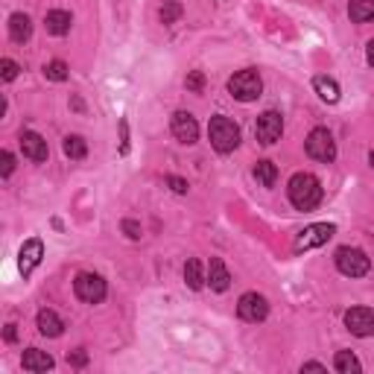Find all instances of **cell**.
Listing matches in <instances>:
<instances>
[{
    "instance_id": "5b68a950",
    "label": "cell",
    "mask_w": 374,
    "mask_h": 374,
    "mask_svg": "<svg viewBox=\"0 0 374 374\" xmlns=\"http://www.w3.org/2000/svg\"><path fill=\"white\" fill-rule=\"evenodd\" d=\"M304 146H307V155H310L313 161H322V164H331V161L336 158V141H333V135L328 132V129H322V126L307 135Z\"/></svg>"
},
{
    "instance_id": "83f0119b",
    "label": "cell",
    "mask_w": 374,
    "mask_h": 374,
    "mask_svg": "<svg viewBox=\"0 0 374 374\" xmlns=\"http://www.w3.org/2000/svg\"><path fill=\"white\" fill-rule=\"evenodd\" d=\"M185 85H187V91H196V94H199V91L205 88V73H202V71H193V73L187 76Z\"/></svg>"
},
{
    "instance_id": "4316f807",
    "label": "cell",
    "mask_w": 374,
    "mask_h": 374,
    "mask_svg": "<svg viewBox=\"0 0 374 374\" xmlns=\"http://www.w3.org/2000/svg\"><path fill=\"white\" fill-rule=\"evenodd\" d=\"M18 62H12V59H3L0 62V79H3V82H12L15 76H18Z\"/></svg>"
},
{
    "instance_id": "30bf717a",
    "label": "cell",
    "mask_w": 374,
    "mask_h": 374,
    "mask_svg": "<svg viewBox=\"0 0 374 374\" xmlns=\"http://www.w3.org/2000/svg\"><path fill=\"white\" fill-rule=\"evenodd\" d=\"M170 129H173L175 141H182V143H196V138H199V123L190 111H175L170 120Z\"/></svg>"
},
{
    "instance_id": "7a4b0ae2",
    "label": "cell",
    "mask_w": 374,
    "mask_h": 374,
    "mask_svg": "<svg viewBox=\"0 0 374 374\" xmlns=\"http://www.w3.org/2000/svg\"><path fill=\"white\" fill-rule=\"evenodd\" d=\"M208 138H210V146H214L217 152L229 155L240 146V126L234 120H229V117L217 115V117H210V123H208Z\"/></svg>"
},
{
    "instance_id": "2e32d148",
    "label": "cell",
    "mask_w": 374,
    "mask_h": 374,
    "mask_svg": "<svg viewBox=\"0 0 374 374\" xmlns=\"http://www.w3.org/2000/svg\"><path fill=\"white\" fill-rule=\"evenodd\" d=\"M29 36H32V21L27 18L24 12H15L9 18V38L24 44V41H29Z\"/></svg>"
},
{
    "instance_id": "484cf974",
    "label": "cell",
    "mask_w": 374,
    "mask_h": 374,
    "mask_svg": "<svg viewBox=\"0 0 374 374\" xmlns=\"http://www.w3.org/2000/svg\"><path fill=\"white\" fill-rule=\"evenodd\" d=\"M182 18V3H175V0H167L164 6H161V21L164 24H175Z\"/></svg>"
},
{
    "instance_id": "d590c367",
    "label": "cell",
    "mask_w": 374,
    "mask_h": 374,
    "mask_svg": "<svg viewBox=\"0 0 374 374\" xmlns=\"http://www.w3.org/2000/svg\"><path fill=\"white\" fill-rule=\"evenodd\" d=\"M368 161H371V164H374V150H371V155H368Z\"/></svg>"
},
{
    "instance_id": "836d02e7",
    "label": "cell",
    "mask_w": 374,
    "mask_h": 374,
    "mask_svg": "<svg viewBox=\"0 0 374 374\" xmlns=\"http://www.w3.org/2000/svg\"><path fill=\"white\" fill-rule=\"evenodd\" d=\"M301 371H324V366L322 363H304Z\"/></svg>"
},
{
    "instance_id": "d6986e66",
    "label": "cell",
    "mask_w": 374,
    "mask_h": 374,
    "mask_svg": "<svg viewBox=\"0 0 374 374\" xmlns=\"http://www.w3.org/2000/svg\"><path fill=\"white\" fill-rule=\"evenodd\" d=\"M205 272H202V260L199 257H190L187 264H185V284L190 289H202L205 287Z\"/></svg>"
},
{
    "instance_id": "8992f818",
    "label": "cell",
    "mask_w": 374,
    "mask_h": 374,
    "mask_svg": "<svg viewBox=\"0 0 374 374\" xmlns=\"http://www.w3.org/2000/svg\"><path fill=\"white\" fill-rule=\"evenodd\" d=\"M73 292H76L79 301L100 304L106 299V281L100 278V275H94V272H79L76 281H73Z\"/></svg>"
},
{
    "instance_id": "d4e9b609",
    "label": "cell",
    "mask_w": 374,
    "mask_h": 374,
    "mask_svg": "<svg viewBox=\"0 0 374 374\" xmlns=\"http://www.w3.org/2000/svg\"><path fill=\"white\" fill-rule=\"evenodd\" d=\"M44 73H47V79H53V82H64V79H68V64L56 59V62L47 64Z\"/></svg>"
},
{
    "instance_id": "7c38bea8",
    "label": "cell",
    "mask_w": 374,
    "mask_h": 374,
    "mask_svg": "<svg viewBox=\"0 0 374 374\" xmlns=\"http://www.w3.org/2000/svg\"><path fill=\"white\" fill-rule=\"evenodd\" d=\"M41 257H44V243H41L38 237L27 240L24 246H21V254H18V269H21L24 278H27V275L41 264Z\"/></svg>"
},
{
    "instance_id": "277c9868",
    "label": "cell",
    "mask_w": 374,
    "mask_h": 374,
    "mask_svg": "<svg viewBox=\"0 0 374 374\" xmlns=\"http://www.w3.org/2000/svg\"><path fill=\"white\" fill-rule=\"evenodd\" d=\"M336 269L348 275V278H363V275L371 269V260L366 252L360 249H351V246H343V249H336Z\"/></svg>"
},
{
    "instance_id": "4fadbf2b",
    "label": "cell",
    "mask_w": 374,
    "mask_h": 374,
    "mask_svg": "<svg viewBox=\"0 0 374 374\" xmlns=\"http://www.w3.org/2000/svg\"><path fill=\"white\" fill-rule=\"evenodd\" d=\"M21 150L29 161H36V164H41V161H47V155H50V150H47V141L38 135V132H24L21 135Z\"/></svg>"
},
{
    "instance_id": "f1b7e54d",
    "label": "cell",
    "mask_w": 374,
    "mask_h": 374,
    "mask_svg": "<svg viewBox=\"0 0 374 374\" xmlns=\"http://www.w3.org/2000/svg\"><path fill=\"white\" fill-rule=\"evenodd\" d=\"M68 363H71L73 368H85V366H88V351H82V348H79V351H71V354H68Z\"/></svg>"
},
{
    "instance_id": "9c48e42d",
    "label": "cell",
    "mask_w": 374,
    "mask_h": 374,
    "mask_svg": "<svg viewBox=\"0 0 374 374\" xmlns=\"http://www.w3.org/2000/svg\"><path fill=\"white\" fill-rule=\"evenodd\" d=\"M237 313L246 322H264L269 316V301L260 292H243L237 301Z\"/></svg>"
},
{
    "instance_id": "e0dca14e",
    "label": "cell",
    "mask_w": 374,
    "mask_h": 374,
    "mask_svg": "<svg viewBox=\"0 0 374 374\" xmlns=\"http://www.w3.org/2000/svg\"><path fill=\"white\" fill-rule=\"evenodd\" d=\"M38 333H41V336H50V339L62 336V333H64V322L59 319V313L41 310V313H38Z\"/></svg>"
},
{
    "instance_id": "603a6c76",
    "label": "cell",
    "mask_w": 374,
    "mask_h": 374,
    "mask_svg": "<svg viewBox=\"0 0 374 374\" xmlns=\"http://www.w3.org/2000/svg\"><path fill=\"white\" fill-rule=\"evenodd\" d=\"M62 150H64V155H68V158L82 161L88 155V143H85V138H79V135H68V138H64Z\"/></svg>"
},
{
    "instance_id": "d6a6232c",
    "label": "cell",
    "mask_w": 374,
    "mask_h": 374,
    "mask_svg": "<svg viewBox=\"0 0 374 374\" xmlns=\"http://www.w3.org/2000/svg\"><path fill=\"white\" fill-rule=\"evenodd\" d=\"M15 328H18V324H6V331H3L6 343H15V339H18V331H15Z\"/></svg>"
},
{
    "instance_id": "44dd1931",
    "label": "cell",
    "mask_w": 374,
    "mask_h": 374,
    "mask_svg": "<svg viewBox=\"0 0 374 374\" xmlns=\"http://www.w3.org/2000/svg\"><path fill=\"white\" fill-rule=\"evenodd\" d=\"M313 88L319 91V96L324 103H339V85L333 82L331 76H316L313 79Z\"/></svg>"
},
{
    "instance_id": "4dcf8cb0",
    "label": "cell",
    "mask_w": 374,
    "mask_h": 374,
    "mask_svg": "<svg viewBox=\"0 0 374 374\" xmlns=\"http://www.w3.org/2000/svg\"><path fill=\"white\" fill-rule=\"evenodd\" d=\"M167 185H170L175 193H187V190H190V185L185 182V178H178V175H167Z\"/></svg>"
},
{
    "instance_id": "ba28073f",
    "label": "cell",
    "mask_w": 374,
    "mask_h": 374,
    "mask_svg": "<svg viewBox=\"0 0 374 374\" xmlns=\"http://www.w3.org/2000/svg\"><path fill=\"white\" fill-rule=\"evenodd\" d=\"M281 132H284V117L278 115V111H264L254 123V135L264 146H272L281 138Z\"/></svg>"
},
{
    "instance_id": "3957f363",
    "label": "cell",
    "mask_w": 374,
    "mask_h": 374,
    "mask_svg": "<svg viewBox=\"0 0 374 374\" xmlns=\"http://www.w3.org/2000/svg\"><path fill=\"white\" fill-rule=\"evenodd\" d=\"M229 91L234 100L240 103H252L260 96V91H264V82H260V73L246 68V71H237L231 79H229Z\"/></svg>"
},
{
    "instance_id": "e575fe53",
    "label": "cell",
    "mask_w": 374,
    "mask_h": 374,
    "mask_svg": "<svg viewBox=\"0 0 374 374\" xmlns=\"http://www.w3.org/2000/svg\"><path fill=\"white\" fill-rule=\"evenodd\" d=\"M366 56H368V64H371V68H374V38L368 41V50H366Z\"/></svg>"
},
{
    "instance_id": "9a60e30c",
    "label": "cell",
    "mask_w": 374,
    "mask_h": 374,
    "mask_svg": "<svg viewBox=\"0 0 374 374\" xmlns=\"http://www.w3.org/2000/svg\"><path fill=\"white\" fill-rule=\"evenodd\" d=\"M21 366L27 371H50L56 363H53V357L47 354V351H38V348H27L24 357H21Z\"/></svg>"
},
{
    "instance_id": "7402d4cb",
    "label": "cell",
    "mask_w": 374,
    "mask_h": 374,
    "mask_svg": "<svg viewBox=\"0 0 374 374\" xmlns=\"http://www.w3.org/2000/svg\"><path fill=\"white\" fill-rule=\"evenodd\" d=\"M254 178L264 187H275V182H278V167H275L272 161H257L254 164Z\"/></svg>"
},
{
    "instance_id": "cb8c5ba5",
    "label": "cell",
    "mask_w": 374,
    "mask_h": 374,
    "mask_svg": "<svg viewBox=\"0 0 374 374\" xmlns=\"http://www.w3.org/2000/svg\"><path fill=\"white\" fill-rule=\"evenodd\" d=\"M333 368L339 371V374H357V371H363V366H360V360L351 354V351H339L336 354V360H333Z\"/></svg>"
},
{
    "instance_id": "f546056e",
    "label": "cell",
    "mask_w": 374,
    "mask_h": 374,
    "mask_svg": "<svg viewBox=\"0 0 374 374\" xmlns=\"http://www.w3.org/2000/svg\"><path fill=\"white\" fill-rule=\"evenodd\" d=\"M12 170H15V158H12V152H3L0 155V173L12 175Z\"/></svg>"
},
{
    "instance_id": "6da1fadb",
    "label": "cell",
    "mask_w": 374,
    "mask_h": 374,
    "mask_svg": "<svg viewBox=\"0 0 374 374\" xmlns=\"http://www.w3.org/2000/svg\"><path fill=\"white\" fill-rule=\"evenodd\" d=\"M289 202L296 205L299 210H313L319 202H322V185H319V178L310 175V173H296L289 178Z\"/></svg>"
},
{
    "instance_id": "1f68e13d",
    "label": "cell",
    "mask_w": 374,
    "mask_h": 374,
    "mask_svg": "<svg viewBox=\"0 0 374 374\" xmlns=\"http://www.w3.org/2000/svg\"><path fill=\"white\" fill-rule=\"evenodd\" d=\"M123 231L132 237V240H138V237H141V225H138L135 220H123Z\"/></svg>"
},
{
    "instance_id": "52a82bcc",
    "label": "cell",
    "mask_w": 374,
    "mask_h": 374,
    "mask_svg": "<svg viewBox=\"0 0 374 374\" xmlns=\"http://www.w3.org/2000/svg\"><path fill=\"white\" fill-rule=\"evenodd\" d=\"M333 234H336V225H331V222H313V225H307V229L296 237V249H299V252L319 249V246H324V243H328Z\"/></svg>"
},
{
    "instance_id": "ffe728a7",
    "label": "cell",
    "mask_w": 374,
    "mask_h": 374,
    "mask_svg": "<svg viewBox=\"0 0 374 374\" xmlns=\"http://www.w3.org/2000/svg\"><path fill=\"white\" fill-rule=\"evenodd\" d=\"M348 15H351V21H357V24L371 21L374 18V0H351Z\"/></svg>"
},
{
    "instance_id": "8fae6325",
    "label": "cell",
    "mask_w": 374,
    "mask_h": 374,
    "mask_svg": "<svg viewBox=\"0 0 374 374\" xmlns=\"http://www.w3.org/2000/svg\"><path fill=\"white\" fill-rule=\"evenodd\" d=\"M345 328L354 336H371L374 333V313L368 307H351L345 313Z\"/></svg>"
},
{
    "instance_id": "5bb4252c",
    "label": "cell",
    "mask_w": 374,
    "mask_h": 374,
    "mask_svg": "<svg viewBox=\"0 0 374 374\" xmlns=\"http://www.w3.org/2000/svg\"><path fill=\"white\" fill-rule=\"evenodd\" d=\"M208 284H210V289H217V292H225V289L231 287V275H229V269H225L222 257H210V269H208Z\"/></svg>"
},
{
    "instance_id": "ac0fdd59",
    "label": "cell",
    "mask_w": 374,
    "mask_h": 374,
    "mask_svg": "<svg viewBox=\"0 0 374 374\" xmlns=\"http://www.w3.org/2000/svg\"><path fill=\"white\" fill-rule=\"evenodd\" d=\"M44 24H47V32H53V36H68V32H71V24H73V18H71V12L53 9V12H47Z\"/></svg>"
}]
</instances>
